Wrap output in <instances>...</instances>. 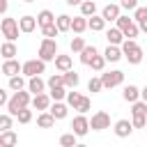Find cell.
<instances>
[{"label": "cell", "mask_w": 147, "mask_h": 147, "mask_svg": "<svg viewBox=\"0 0 147 147\" xmlns=\"http://www.w3.org/2000/svg\"><path fill=\"white\" fill-rule=\"evenodd\" d=\"M76 142H78V136H76L74 131L60 136V145H62V147H76Z\"/></svg>", "instance_id": "cell-32"}, {"label": "cell", "mask_w": 147, "mask_h": 147, "mask_svg": "<svg viewBox=\"0 0 147 147\" xmlns=\"http://www.w3.org/2000/svg\"><path fill=\"white\" fill-rule=\"evenodd\" d=\"M0 32H2V37H5V39H9V41H16V39H18V32H21V28H18V21H16V18H9V16H2Z\"/></svg>", "instance_id": "cell-4"}, {"label": "cell", "mask_w": 147, "mask_h": 147, "mask_svg": "<svg viewBox=\"0 0 147 147\" xmlns=\"http://www.w3.org/2000/svg\"><path fill=\"white\" fill-rule=\"evenodd\" d=\"M55 23H57L60 32H67V30H71V16H69V14H60V16L55 18Z\"/></svg>", "instance_id": "cell-31"}, {"label": "cell", "mask_w": 147, "mask_h": 147, "mask_svg": "<svg viewBox=\"0 0 147 147\" xmlns=\"http://www.w3.org/2000/svg\"><path fill=\"white\" fill-rule=\"evenodd\" d=\"M46 87H48V83H44L41 76H30V78H28V90H30L32 94H39V92H44Z\"/></svg>", "instance_id": "cell-13"}, {"label": "cell", "mask_w": 147, "mask_h": 147, "mask_svg": "<svg viewBox=\"0 0 147 147\" xmlns=\"http://www.w3.org/2000/svg\"><path fill=\"white\" fill-rule=\"evenodd\" d=\"M37 57H41L44 62H51L57 57V41L53 37H44L41 44H39V51H37Z\"/></svg>", "instance_id": "cell-3"}, {"label": "cell", "mask_w": 147, "mask_h": 147, "mask_svg": "<svg viewBox=\"0 0 147 147\" xmlns=\"http://www.w3.org/2000/svg\"><path fill=\"white\" fill-rule=\"evenodd\" d=\"M78 55H80V62L90 67V62H92V60H94V57L99 55V51H96V46H94V44H92V46L87 44V46H85V48H83V51H80Z\"/></svg>", "instance_id": "cell-18"}, {"label": "cell", "mask_w": 147, "mask_h": 147, "mask_svg": "<svg viewBox=\"0 0 147 147\" xmlns=\"http://www.w3.org/2000/svg\"><path fill=\"white\" fill-rule=\"evenodd\" d=\"M145 18H147V7H138V9L133 11V21L140 23V21H145Z\"/></svg>", "instance_id": "cell-45"}, {"label": "cell", "mask_w": 147, "mask_h": 147, "mask_svg": "<svg viewBox=\"0 0 147 147\" xmlns=\"http://www.w3.org/2000/svg\"><path fill=\"white\" fill-rule=\"evenodd\" d=\"M80 14L87 16V18L94 16V14H96V2H94V0H83V2H80Z\"/></svg>", "instance_id": "cell-28"}, {"label": "cell", "mask_w": 147, "mask_h": 147, "mask_svg": "<svg viewBox=\"0 0 147 147\" xmlns=\"http://www.w3.org/2000/svg\"><path fill=\"white\" fill-rule=\"evenodd\" d=\"M90 108H92V101H90L87 96H83V99H80V103L76 106V110H78V113H87Z\"/></svg>", "instance_id": "cell-44"}, {"label": "cell", "mask_w": 147, "mask_h": 147, "mask_svg": "<svg viewBox=\"0 0 147 147\" xmlns=\"http://www.w3.org/2000/svg\"><path fill=\"white\" fill-rule=\"evenodd\" d=\"M106 39H108V44L122 46V41H124V32H122L119 28H110V30L106 32Z\"/></svg>", "instance_id": "cell-23"}, {"label": "cell", "mask_w": 147, "mask_h": 147, "mask_svg": "<svg viewBox=\"0 0 147 147\" xmlns=\"http://www.w3.org/2000/svg\"><path fill=\"white\" fill-rule=\"evenodd\" d=\"M46 83H48V90L60 87V85H64V74H62V71H60V74H53V76H51Z\"/></svg>", "instance_id": "cell-36"}, {"label": "cell", "mask_w": 147, "mask_h": 147, "mask_svg": "<svg viewBox=\"0 0 147 147\" xmlns=\"http://www.w3.org/2000/svg\"><path fill=\"white\" fill-rule=\"evenodd\" d=\"M67 85H60V87H53L51 90V96H53V101H62V99H67Z\"/></svg>", "instance_id": "cell-37"}, {"label": "cell", "mask_w": 147, "mask_h": 147, "mask_svg": "<svg viewBox=\"0 0 147 147\" xmlns=\"http://www.w3.org/2000/svg\"><path fill=\"white\" fill-rule=\"evenodd\" d=\"M80 99H83V94H80V92H76V87H74L71 92H67V103H69L74 110H76V106L80 103Z\"/></svg>", "instance_id": "cell-34"}, {"label": "cell", "mask_w": 147, "mask_h": 147, "mask_svg": "<svg viewBox=\"0 0 147 147\" xmlns=\"http://www.w3.org/2000/svg\"><path fill=\"white\" fill-rule=\"evenodd\" d=\"M106 62H108V60H106V55H96V57H94V60L90 62V67H92L94 71H103Z\"/></svg>", "instance_id": "cell-39"}, {"label": "cell", "mask_w": 147, "mask_h": 147, "mask_svg": "<svg viewBox=\"0 0 147 147\" xmlns=\"http://www.w3.org/2000/svg\"><path fill=\"white\" fill-rule=\"evenodd\" d=\"M53 124H55V117H53L51 110H41V113L37 115V126H39V129H51Z\"/></svg>", "instance_id": "cell-17"}, {"label": "cell", "mask_w": 147, "mask_h": 147, "mask_svg": "<svg viewBox=\"0 0 147 147\" xmlns=\"http://www.w3.org/2000/svg\"><path fill=\"white\" fill-rule=\"evenodd\" d=\"M101 80H103V87H106V90H113V87H117V85L124 83V71H119V69L103 71V74H101Z\"/></svg>", "instance_id": "cell-5"}, {"label": "cell", "mask_w": 147, "mask_h": 147, "mask_svg": "<svg viewBox=\"0 0 147 147\" xmlns=\"http://www.w3.org/2000/svg\"><path fill=\"white\" fill-rule=\"evenodd\" d=\"M119 5H122V9H126V11H136V9H138V0H122Z\"/></svg>", "instance_id": "cell-46"}, {"label": "cell", "mask_w": 147, "mask_h": 147, "mask_svg": "<svg viewBox=\"0 0 147 147\" xmlns=\"http://www.w3.org/2000/svg\"><path fill=\"white\" fill-rule=\"evenodd\" d=\"M16 142H18V136H16L11 129L0 131V145H2V147H14Z\"/></svg>", "instance_id": "cell-20"}, {"label": "cell", "mask_w": 147, "mask_h": 147, "mask_svg": "<svg viewBox=\"0 0 147 147\" xmlns=\"http://www.w3.org/2000/svg\"><path fill=\"white\" fill-rule=\"evenodd\" d=\"M122 99H124V101H129V103H133V101H138V99H140V90H138L136 85H124Z\"/></svg>", "instance_id": "cell-24"}, {"label": "cell", "mask_w": 147, "mask_h": 147, "mask_svg": "<svg viewBox=\"0 0 147 147\" xmlns=\"http://www.w3.org/2000/svg\"><path fill=\"white\" fill-rule=\"evenodd\" d=\"M140 99H142V101H147V85L140 90Z\"/></svg>", "instance_id": "cell-51"}, {"label": "cell", "mask_w": 147, "mask_h": 147, "mask_svg": "<svg viewBox=\"0 0 147 147\" xmlns=\"http://www.w3.org/2000/svg\"><path fill=\"white\" fill-rule=\"evenodd\" d=\"M16 119H18V124H30V122H32V110H30L28 106L21 108L18 115H16Z\"/></svg>", "instance_id": "cell-35"}, {"label": "cell", "mask_w": 147, "mask_h": 147, "mask_svg": "<svg viewBox=\"0 0 147 147\" xmlns=\"http://www.w3.org/2000/svg\"><path fill=\"white\" fill-rule=\"evenodd\" d=\"M7 103H9V96L5 90H0V106H7Z\"/></svg>", "instance_id": "cell-47"}, {"label": "cell", "mask_w": 147, "mask_h": 147, "mask_svg": "<svg viewBox=\"0 0 147 147\" xmlns=\"http://www.w3.org/2000/svg\"><path fill=\"white\" fill-rule=\"evenodd\" d=\"M64 2H67L69 7H80V2H83V0H64Z\"/></svg>", "instance_id": "cell-49"}, {"label": "cell", "mask_w": 147, "mask_h": 147, "mask_svg": "<svg viewBox=\"0 0 147 147\" xmlns=\"http://www.w3.org/2000/svg\"><path fill=\"white\" fill-rule=\"evenodd\" d=\"M51 101H53V96H51V94L39 92V94H34V96H32V108H34V110H48V108H51Z\"/></svg>", "instance_id": "cell-10"}, {"label": "cell", "mask_w": 147, "mask_h": 147, "mask_svg": "<svg viewBox=\"0 0 147 147\" xmlns=\"http://www.w3.org/2000/svg\"><path fill=\"white\" fill-rule=\"evenodd\" d=\"M87 44H85V39L80 37V34H76L74 39H71V44H69V48H71V53H80L83 48H85Z\"/></svg>", "instance_id": "cell-33"}, {"label": "cell", "mask_w": 147, "mask_h": 147, "mask_svg": "<svg viewBox=\"0 0 147 147\" xmlns=\"http://www.w3.org/2000/svg\"><path fill=\"white\" fill-rule=\"evenodd\" d=\"M122 53H124V57H126V62L129 64H140L142 62V48L138 46V41L136 39H124L122 41Z\"/></svg>", "instance_id": "cell-2"}, {"label": "cell", "mask_w": 147, "mask_h": 147, "mask_svg": "<svg viewBox=\"0 0 147 147\" xmlns=\"http://www.w3.org/2000/svg\"><path fill=\"white\" fill-rule=\"evenodd\" d=\"M87 90H90L92 94H96V92L106 90V87H103V80H101V76H92V78L87 80Z\"/></svg>", "instance_id": "cell-30"}, {"label": "cell", "mask_w": 147, "mask_h": 147, "mask_svg": "<svg viewBox=\"0 0 147 147\" xmlns=\"http://www.w3.org/2000/svg\"><path fill=\"white\" fill-rule=\"evenodd\" d=\"M55 14L51 11V9H41L39 14H37V23H39V28H44V25H51V23H55Z\"/></svg>", "instance_id": "cell-21"}, {"label": "cell", "mask_w": 147, "mask_h": 147, "mask_svg": "<svg viewBox=\"0 0 147 147\" xmlns=\"http://www.w3.org/2000/svg\"><path fill=\"white\" fill-rule=\"evenodd\" d=\"M106 23H108V21H106L103 16H96V14L87 18V25H90V30H92V32H103Z\"/></svg>", "instance_id": "cell-22"}, {"label": "cell", "mask_w": 147, "mask_h": 147, "mask_svg": "<svg viewBox=\"0 0 147 147\" xmlns=\"http://www.w3.org/2000/svg\"><path fill=\"white\" fill-rule=\"evenodd\" d=\"M131 122H133V126H136V129H145V126H147V115L138 113V115H133V117H131Z\"/></svg>", "instance_id": "cell-42"}, {"label": "cell", "mask_w": 147, "mask_h": 147, "mask_svg": "<svg viewBox=\"0 0 147 147\" xmlns=\"http://www.w3.org/2000/svg\"><path fill=\"white\" fill-rule=\"evenodd\" d=\"M53 62H55V69L62 71V74L71 69V55H60V53H57V57H55Z\"/></svg>", "instance_id": "cell-26"}, {"label": "cell", "mask_w": 147, "mask_h": 147, "mask_svg": "<svg viewBox=\"0 0 147 147\" xmlns=\"http://www.w3.org/2000/svg\"><path fill=\"white\" fill-rule=\"evenodd\" d=\"M18 28H21V32H23V34H30V32H34V30L39 28V23H37V16H30V14L21 16V18H18Z\"/></svg>", "instance_id": "cell-9"}, {"label": "cell", "mask_w": 147, "mask_h": 147, "mask_svg": "<svg viewBox=\"0 0 147 147\" xmlns=\"http://www.w3.org/2000/svg\"><path fill=\"white\" fill-rule=\"evenodd\" d=\"M138 25H140V32H147V18H145V21H140Z\"/></svg>", "instance_id": "cell-50"}, {"label": "cell", "mask_w": 147, "mask_h": 147, "mask_svg": "<svg viewBox=\"0 0 147 147\" xmlns=\"http://www.w3.org/2000/svg\"><path fill=\"white\" fill-rule=\"evenodd\" d=\"M133 122H129V119H117L115 122V136L117 138H129L131 133H133Z\"/></svg>", "instance_id": "cell-11"}, {"label": "cell", "mask_w": 147, "mask_h": 147, "mask_svg": "<svg viewBox=\"0 0 147 147\" xmlns=\"http://www.w3.org/2000/svg\"><path fill=\"white\" fill-rule=\"evenodd\" d=\"M32 96H34V94H32L30 90H28V92H25V90L14 92V96H9V103L5 106V108H7V113H11V115L16 117L21 108H25V106H30V103H32Z\"/></svg>", "instance_id": "cell-1"}, {"label": "cell", "mask_w": 147, "mask_h": 147, "mask_svg": "<svg viewBox=\"0 0 147 147\" xmlns=\"http://www.w3.org/2000/svg\"><path fill=\"white\" fill-rule=\"evenodd\" d=\"M85 30H90V25H87V16H74L71 18V32H76V34H83Z\"/></svg>", "instance_id": "cell-15"}, {"label": "cell", "mask_w": 147, "mask_h": 147, "mask_svg": "<svg viewBox=\"0 0 147 147\" xmlns=\"http://www.w3.org/2000/svg\"><path fill=\"white\" fill-rule=\"evenodd\" d=\"M11 117H14L11 113H2V115H0V131H7V129H11V122H14Z\"/></svg>", "instance_id": "cell-40"}, {"label": "cell", "mask_w": 147, "mask_h": 147, "mask_svg": "<svg viewBox=\"0 0 147 147\" xmlns=\"http://www.w3.org/2000/svg\"><path fill=\"white\" fill-rule=\"evenodd\" d=\"M115 23H117V28H119V30L124 32V30H126V28H129V25L133 23V18H129V16H122V14H119V18H117Z\"/></svg>", "instance_id": "cell-43"}, {"label": "cell", "mask_w": 147, "mask_h": 147, "mask_svg": "<svg viewBox=\"0 0 147 147\" xmlns=\"http://www.w3.org/2000/svg\"><path fill=\"white\" fill-rule=\"evenodd\" d=\"M0 53H2V57H5V60H11V57H16V55H18V48H16V44H14V41L5 39V44L0 46Z\"/></svg>", "instance_id": "cell-19"}, {"label": "cell", "mask_w": 147, "mask_h": 147, "mask_svg": "<svg viewBox=\"0 0 147 147\" xmlns=\"http://www.w3.org/2000/svg\"><path fill=\"white\" fill-rule=\"evenodd\" d=\"M23 2H34V0H23Z\"/></svg>", "instance_id": "cell-52"}, {"label": "cell", "mask_w": 147, "mask_h": 147, "mask_svg": "<svg viewBox=\"0 0 147 147\" xmlns=\"http://www.w3.org/2000/svg\"><path fill=\"white\" fill-rule=\"evenodd\" d=\"M138 34H140V25H138V23L133 21V23H131V25H129V28L124 30V37H129V39H136Z\"/></svg>", "instance_id": "cell-41"}, {"label": "cell", "mask_w": 147, "mask_h": 147, "mask_svg": "<svg viewBox=\"0 0 147 147\" xmlns=\"http://www.w3.org/2000/svg\"><path fill=\"white\" fill-rule=\"evenodd\" d=\"M78 83H80V76L74 71V69H69V71H64V85L69 87V90H74V87H78Z\"/></svg>", "instance_id": "cell-27"}, {"label": "cell", "mask_w": 147, "mask_h": 147, "mask_svg": "<svg viewBox=\"0 0 147 147\" xmlns=\"http://www.w3.org/2000/svg\"><path fill=\"white\" fill-rule=\"evenodd\" d=\"M7 9H9V2L7 0H0V14L2 16H7Z\"/></svg>", "instance_id": "cell-48"}, {"label": "cell", "mask_w": 147, "mask_h": 147, "mask_svg": "<svg viewBox=\"0 0 147 147\" xmlns=\"http://www.w3.org/2000/svg\"><path fill=\"white\" fill-rule=\"evenodd\" d=\"M67 106H69V103L55 101V103H51V108H48V110L53 113V117H55V119H64V117H67V110H69Z\"/></svg>", "instance_id": "cell-25"}, {"label": "cell", "mask_w": 147, "mask_h": 147, "mask_svg": "<svg viewBox=\"0 0 147 147\" xmlns=\"http://www.w3.org/2000/svg\"><path fill=\"white\" fill-rule=\"evenodd\" d=\"M28 83H25V78L21 76V74H16V76H9V90H14V92H18V90H23Z\"/></svg>", "instance_id": "cell-29"}, {"label": "cell", "mask_w": 147, "mask_h": 147, "mask_svg": "<svg viewBox=\"0 0 147 147\" xmlns=\"http://www.w3.org/2000/svg\"><path fill=\"white\" fill-rule=\"evenodd\" d=\"M2 74L9 78V76H16V74H23V64L18 62V60H5L2 62Z\"/></svg>", "instance_id": "cell-12"}, {"label": "cell", "mask_w": 147, "mask_h": 147, "mask_svg": "<svg viewBox=\"0 0 147 147\" xmlns=\"http://www.w3.org/2000/svg\"><path fill=\"white\" fill-rule=\"evenodd\" d=\"M90 126L92 131H103V129H110V115L106 110H96L90 119Z\"/></svg>", "instance_id": "cell-7"}, {"label": "cell", "mask_w": 147, "mask_h": 147, "mask_svg": "<svg viewBox=\"0 0 147 147\" xmlns=\"http://www.w3.org/2000/svg\"><path fill=\"white\" fill-rule=\"evenodd\" d=\"M90 129H92V126H90V119L85 117V113H78V115L71 119V131H74L78 138H83Z\"/></svg>", "instance_id": "cell-8"}, {"label": "cell", "mask_w": 147, "mask_h": 147, "mask_svg": "<svg viewBox=\"0 0 147 147\" xmlns=\"http://www.w3.org/2000/svg\"><path fill=\"white\" fill-rule=\"evenodd\" d=\"M41 34H44V37H53V39H55V37L60 34V28H57V23L44 25V28H41Z\"/></svg>", "instance_id": "cell-38"}, {"label": "cell", "mask_w": 147, "mask_h": 147, "mask_svg": "<svg viewBox=\"0 0 147 147\" xmlns=\"http://www.w3.org/2000/svg\"><path fill=\"white\" fill-rule=\"evenodd\" d=\"M46 71V62L41 60V57H37V60H28V62H23V76H41Z\"/></svg>", "instance_id": "cell-6"}, {"label": "cell", "mask_w": 147, "mask_h": 147, "mask_svg": "<svg viewBox=\"0 0 147 147\" xmlns=\"http://www.w3.org/2000/svg\"><path fill=\"white\" fill-rule=\"evenodd\" d=\"M103 55H106V60H108V62H119V60L124 57L122 46H115V44H108V48L103 51Z\"/></svg>", "instance_id": "cell-16"}, {"label": "cell", "mask_w": 147, "mask_h": 147, "mask_svg": "<svg viewBox=\"0 0 147 147\" xmlns=\"http://www.w3.org/2000/svg\"><path fill=\"white\" fill-rule=\"evenodd\" d=\"M119 9H122V5H113V2H110V5H106V7L101 9V16H103L108 23H110V21H117V18H119Z\"/></svg>", "instance_id": "cell-14"}]
</instances>
